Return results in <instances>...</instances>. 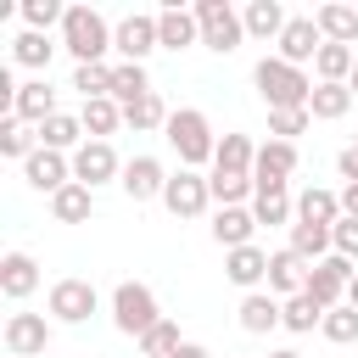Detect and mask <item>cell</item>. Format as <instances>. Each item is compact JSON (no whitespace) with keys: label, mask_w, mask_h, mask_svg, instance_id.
Here are the masks:
<instances>
[{"label":"cell","mask_w":358,"mask_h":358,"mask_svg":"<svg viewBox=\"0 0 358 358\" xmlns=\"http://www.w3.org/2000/svg\"><path fill=\"white\" fill-rule=\"evenodd\" d=\"M157 39H162V50H190V45H201V22H196V11H185V6H162L157 11Z\"/></svg>","instance_id":"cell-17"},{"label":"cell","mask_w":358,"mask_h":358,"mask_svg":"<svg viewBox=\"0 0 358 358\" xmlns=\"http://www.w3.org/2000/svg\"><path fill=\"white\" fill-rule=\"evenodd\" d=\"M352 67H358V50L352 45H324L313 56V84H347Z\"/></svg>","instance_id":"cell-30"},{"label":"cell","mask_w":358,"mask_h":358,"mask_svg":"<svg viewBox=\"0 0 358 358\" xmlns=\"http://www.w3.org/2000/svg\"><path fill=\"white\" fill-rule=\"evenodd\" d=\"M34 151H39V129H28L22 117H0V157L28 162Z\"/></svg>","instance_id":"cell-36"},{"label":"cell","mask_w":358,"mask_h":358,"mask_svg":"<svg viewBox=\"0 0 358 358\" xmlns=\"http://www.w3.org/2000/svg\"><path fill=\"white\" fill-rule=\"evenodd\" d=\"M73 179L90 185V190L117 185V179H123V157L112 151V140H84V145L73 151Z\"/></svg>","instance_id":"cell-8"},{"label":"cell","mask_w":358,"mask_h":358,"mask_svg":"<svg viewBox=\"0 0 358 358\" xmlns=\"http://www.w3.org/2000/svg\"><path fill=\"white\" fill-rule=\"evenodd\" d=\"M22 179H28V190H39V196H56V190H67L73 185V157H62V151H34L28 162H22Z\"/></svg>","instance_id":"cell-14"},{"label":"cell","mask_w":358,"mask_h":358,"mask_svg":"<svg viewBox=\"0 0 358 358\" xmlns=\"http://www.w3.org/2000/svg\"><path fill=\"white\" fill-rule=\"evenodd\" d=\"M319 336H324V341H336V347H352V341H358V308H347V302H341V308H330V313H324V324H319Z\"/></svg>","instance_id":"cell-43"},{"label":"cell","mask_w":358,"mask_h":358,"mask_svg":"<svg viewBox=\"0 0 358 358\" xmlns=\"http://www.w3.org/2000/svg\"><path fill=\"white\" fill-rule=\"evenodd\" d=\"M112 50H117V62H145L151 50H162L157 11H129L123 22H112Z\"/></svg>","instance_id":"cell-7"},{"label":"cell","mask_w":358,"mask_h":358,"mask_svg":"<svg viewBox=\"0 0 358 358\" xmlns=\"http://www.w3.org/2000/svg\"><path fill=\"white\" fill-rule=\"evenodd\" d=\"M252 218H257V229H263V224H268V229H274V224L291 229V224H296V196H291V185H263V190L252 196Z\"/></svg>","instance_id":"cell-21"},{"label":"cell","mask_w":358,"mask_h":358,"mask_svg":"<svg viewBox=\"0 0 358 358\" xmlns=\"http://www.w3.org/2000/svg\"><path fill=\"white\" fill-rule=\"evenodd\" d=\"M296 145L291 140H263L257 145V162H252V179H257V190L263 185H291V173H296Z\"/></svg>","instance_id":"cell-15"},{"label":"cell","mask_w":358,"mask_h":358,"mask_svg":"<svg viewBox=\"0 0 358 358\" xmlns=\"http://www.w3.org/2000/svg\"><path fill=\"white\" fill-rule=\"evenodd\" d=\"M84 140H90V134H84V117H78V112H56V117H45V123H39V145H45V151L73 157Z\"/></svg>","instance_id":"cell-25"},{"label":"cell","mask_w":358,"mask_h":358,"mask_svg":"<svg viewBox=\"0 0 358 358\" xmlns=\"http://www.w3.org/2000/svg\"><path fill=\"white\" fill-rule=\"evenodd\" d=\"M252 162H257V145H252V134H218L213 173H252Z\"/></svg>","instance_id":"cell-28"},{"label":"cell","mask_w":358,"mask_h":358,"mask_svg":"<svg viewBox=\"0 0 358 358\" xmlns=\"http://www.w3.org/2000/svg\"><path fill=\"white\" fill-rule=\"evenodd\" d=\"M313 22H319V34H324V45H358V6H341V0H324V6L313 11Z\"/></svg>","instance_id":"cell-26"},{"label":"cell","mask_w":358,"mask_h":358,"mask_svg":"<svg viewBox=\"0 0 358 358\" xmlns=\"http://www.w3.org/2000/svg\"><path fill=\"white\" fill-rule=\"evenodd\" d=\"M358 280V263H347V257H324V263H313L308 268V296L319 302V308H341L347 302V285Z\"/></svg>","instance_id":"cell-10"},{"label":"cell","mask_w":358,"mask_h":358,"mask_svg":"<svg viewBox=\"0 0 358 358\" xmlns=\"http://www.w3.org/2000/svg\"><path fill=\"white\" fill-rule=\"evenodd\" d=\"M50 330H56V319H45V313H6L0 341H6L11 358H39L50 347Z\"/></svg>","instance_id":"cell-11"},{"label":"cell","mask_w":358,"mask_h":358,"mask_svg":"<svg viewBox=\"0 0 358 358\" xmlns=\"http://www.w3.org/2000/svg\"><path fill=\"white\" fill-rule=\"evenodd\" d=\"M224 280L229 285H241V291H263L268 285V252L252 241V246H235V252H224Z\"/></svg>","instance_id":"cell-16"},{"label":"cell","mask_w":358,"mask_h":358,"mask_svg":"<svg viewBox=\"0 0 358 358\" xmlns=\"http://www.w3.org/2000/svg\"><path fill=\"white\" fill-rule=\"evenodd\" d=\"M162 140L173 145L179 168H196V173H201V162H213V151H218V134H213V123H207L201 106H173Z\"/></svg>","instance_id":"cell-2"},{"label":"cell","mask_w":358,"mask_h":358,"mask_svg":"<svg viewBox=\"0 0 358 358\" xmlns=\"http://www.w3.org/2000/svg\"><path fill=\"white\" fill-rule=\"evenodd\" d=\"M319 50H324V34H319V22H313V17H291V22H285V34L274 39V56H280V62H291V67H308Z\"/></svg>","instance_id":"cell-13"},{"label":"cell","mask_w":358,"mask_h":358,"mask_svg":"<svg viewBox=\"0 0 358 358\" xmlns=\"http://www.w3.org/2000/svg\"><path fill=\"white\" fill-rule=\"evenodd\" d=\"M235 313H241V330H246V336H268V330H280V324H285L280 296H268V291H246Z\"/></svg>","instance_id":"cell-23"},{"label":"cell","mask_w":358,"mask_h":358,"mask_svg":"<svg viewBox=\"0 0 358 358\" xmlns=\"http://www.w3.org/2000/svg\"><path fill=\"white\" fill-rule=\"evenodd\" d=\"M207 185H213V201L218 207H252V196H257V179L252 173H207Z\"/></svg>","instance_id":"cell-37"},{"label":"cell","mask_w":358,"mask_h":358,"mask_svg":"<svg viewBox=\"0 0 358 358\" xmlns=\"http://www.w3.org/2000/svg\"><path fill=\"white\" fill-rule=\"evenodd\" d=\"M134 347H140V358H173V352L185 347V336H179V324H173V319H157Z\"/></svg>","instance_id":"cell-40"},{"label":"cell","mask_w":358,"mask_h":358,"mask_svg":"<svg viewBox=\"0 0 358 358\" xmlns=\"http://www.w3.org/2000/svg\"><path fill=\"white\" fill-rule=\"evenodd\" d=\"M168 117H173V112H168V101H162L157 90H151V95H140L134 106H123V123H129L134 134H151V129H168Z\"/></svg>","instance_id":"cell-35"},{"label":"cell","mask_w":358,"mask_h":358,"mask_svg":"<svg viewBox=\"0 0 358 358\" xmlns=\"http://www.w3.org/2000/svg\"><path fill=\"white\" fill-rule=\"evenodd\" d=\"M106 308H112V324H117L123 336H134V341H140L157 319H168L162 302H157V291H151L145 280H123V285H112V302H106Z\"/></svg>","instance_id":"cell-4"},{"label":"cell","mask_w":358,"mask_h":358,"mask_svg":"<svg viewBox=\"0 0 358 358\" xmlns=\"http://www.w3.org/2000/svg\"><path fill=\"white\" fill-rule=\"evenodd\" d=\"M280 313H285V330H291V336H308V330H319V324H324V313H330V308H319L308 291H296V296H285V302H280Z\"/></svg>","instance_id":"cell-38"},{"label":"cell","mask_w":358,"mask_h":358,"mask_svg":"<svg viewBox=\"0 0 358 358\" xmlns=\"http://www.w3.org/2000/svg\"><path fill=\"white\" fill-rule=\"evenodd\" d=\"M302 263H324L330 257V229L324 224H291V241H285Z\"/></svg>","instance_id":"cell-39"},{"label":"cell","mask_w":358,"mask_h":358,"mask_svg":"<svg viewBox=\"0 0 358 358\" xmlns=\"http://www.w3.org/2000/svg\"><path fill=\"white\" fill-rule=\"evenodd\" d=\"M347 308H358V280H352V285H347Z\"/></svg>","instance_id":"cell-50"},{"label":"cell","mask_w":358,"mask_h":358,"mask_svg":"<svg viewBox=\"0 0 358 358\" xmlns=\"http://www.w3.org/2000/svg\"><path fill=\"white\" fill-rule=\"evenodd\" d=\"M330 252L347 257V263H358V218H336V229H330Z\"/></svg>","instance_id":"cell-45"},{"label":"cell","mask_w":358,"mask_h":358,"mask_svg":"<svg viewBox=\"0 0 358 358\" xmlns=\"http://www.w3.org/2000/svg\"><path fill=\"white\" fill-rule=\"evenodd\" d=\"M168 179H173V173L162 168V157H145V151H140V157H129V162H123V179H117V185H123V196H129V201H162Z\"/></svg>","instance_id":"cell-12"},{"label":"cell","mask_w":358,"mask_h":358,"mask_svg":"<svg viewBox=\"0 0 358 358\" xmlns=\"http://www.w3.org/2000/svg\"><path fill=\"white\" fill-rule=\"evenodd\" d=\"M62 106H56V90L45 84V78H28V84H17V101H11V112L6 117H22L28 129H39L45 117H56Z\"/></svg>","instance_id":"cell-18"},{"label":"cell","mask_w":358,"mask_h":358,"mask_svg":"<svg viewBox=\"0 0 358 358\" xmlns=\"http://www.w3.org/2000/svg\"><path fill=\"white\" fill-rule=\"evenodd\" d=\"M39 263H34V252H6L0 257V291L11 296V302H28L34 291H39Z\"/></svg>","instance_id":"cell-20"},{"label":"cell","mask_w":358,"mask_h":358,"mask_svg":"<svg viewBox=\"0 0 358 358\" xmlns=\"http://www.w3.org/2000/svg\"><path fill=\"white\" fill-rule=\"evenodd\" d=\"M352 90L347 84H313V101H308V112H313V123H341L347 112H352Z\"/></svg>","instance_id":"cell-32"},{"label":"cell","mask_w":358,"mask_h":358,"mask_svg":"<svg viewBox=\"0 0 358 358\" xmlns=\"http://www.w3.org/2000/svg\"><path fill=\"white\" fill-rule=\"evenodd\" d=\"M308 123H313V112H308V106L268 112V140H291V145H296V134H308Z\"/></svg>","instance_id":"cell-44"},{"label":"cell","mask_w":358,"mask_h":358,"mask_svg":"<svg viewBox=\"0 0 358 358\" xmlns=\"http://www.w3.org/2000/svg\"><path fill=\"white\" fill-rule=\"evenodd\" d=\"M336 173H341L347 185H358V140H352V145H341V157H336Z\"/></svg>","instance_id":"cell-46"},{"label":"cell","mask_w":358,"mask_h":358,"mask_svg":"<svg viewBox=\"0 0 358 358\" xmlns=\"http://www.w3.org/2000/svg\"><path fill=\"white\" fill-rule=\"evenodd\" d=\"M62 50L73 56V67L106 62V50H112V22H106L95 6H67V17H62Z\"/></svg>","instance_id":"cell-3"},{"label":"cell","mask_w":358,"mask_h":358,"mask_svg":"<svg viewBox=\"0 0 358 358\" xmlns=\"http://www.w3.org/2000/svg\"><path fill=\"white\" fill-rule=\"evenodd\" d=\"M341 218H358V185H341Z\"/></svg>","instance_id":"cell-47"},{"label":"cell","mask_w":358,"mask_h":358,"mask_svg":"<svg viewBox=\"0 0 358 358\" xmlns=\"http://www.w3.org/2000/svg\"><path fill=\"white\" fill-rule=\"evenodd\" d=\"M190 11H196V22H201V45H207L213 56H235V50L246 45V22H241V11H235L229 0H196Z\"/></svg>","instance_id":"cell-5"},{"label":"cell","mask_w":358,"mask_h":358,"mask_svg":"<svg viewBox=\"0 0 358 358\" xmlns=\"http://www.w3.org/2000/svg\"><path fill=\"white\" fill-rule=\"evenodd\" d=\"M78 117H84V134H90V140H112V134L123 129V106H117L112 95L84 101V106H78Z\"/></svg>","instance_id":"cell-33"},{"label":"cell","mask_w":358,"mask_h":358,"mask_svg":"<svg viewBox=\"0 0 358 358\" xmlns=\"http://www.w3.org/2000/svg\"><path fill=\"white\" fill-rule=\"evenodd\" d=\"M308 268L313 263H302L291 246H280V252H268V296H296V291H308Z\"/></svg>","instance_id":"cell-19"},{"label":"cell","mask_w":358,"mask_h":358,"mask_svg":"<svg viewBox=\"0 0 358 358\" xmlns=\"http://www.w3.org/2000/svg\"><path fill=\"white\" fill-rule=\"evenodd\" d=\"M162 207H168L173 218H201V213L213 207V185H207V173H196V168H173V179H168V190H162Z\"/></svg>","instance_id":"cell-9"},{"label":"cell","mask_w":358,"mask_h":358,"mask_svg":"<svg viewBox=\"0 0 358 358\" xmlns=\"http://www.w3.org/2000/svg\"><path fill=\"white\" fill-rule=\"evenodd\" d=\"M45 313L56 319V324H84V319H95L101 313V291L90 285V280H56L50 285V296H45Z\"/></svg>","instance_id":"cell-6"},{"label":"cell","mask_w":358,"mask_h":358,"mask_svg":"<svg viewBox=\"0 0 358 358\" xmlns=\"http://www.w3.org/2000/svg\"><path fill=\"white\" fill-rule=\"evenodd\" d=\"M17 11H22V28H34V34L62 28V17H67V6H62V0H22Z\"/></svg>","instance_id":"cell-42"},{"label":"cell","mask_w":358,"mask_h":358,"mask_svg":"<svg viewBox=\"0 0 358 358\" xmlns=\"http://www.w3.org/2000/svg\"><path fill=\"white\" fill-rule=\"evenodd\" d=\"M268 358H302V352H296V347H274Z\"/></svg>","instance_id":"cell-49"},{"label":"cell","mask_w":358,"mask_h":358,"mask_svg":"<svg viewBox=\"0 0 358 358\" xmlns=\"http://www.w3.org/2000/svg\"><path fill=\"white\" fill-rule=\"evenodd\" d=\"M173 358H213V352H207V347H201V341H185V347H179V352H173Z\"/></svg>","instance_id":"cell-48"},{"label":"cell","mask_w":358,"mask_h":358,"mask_svg":"<svg viewBox=\"0 0 358 358\" xmlns=\"http://www.w3.org/2000/svg\"><path fill=\"white\" fill-rule=\"evenodd\" d=\"M140 95H151L145 62H112V101H117V106H134Z\"/></svg>","instance_id":"cell-31"},{"label":"cell","mask_w":358,"mask_h":358,"mask_svg":"<svg viewBox=\"0 0 358 358\" xmlns=\"http://www.w3.org/2000/svg\"><path fill=\"white\" fill-rule=\"evenodd\" d=\"M73 90H78L84 101L112 95V62H84V67H73Z\"/></svg>","instance_id":"cell-41"},{"label":"cell","mask_w":358,"mask_h":358,"mask_svg":"<svg viewBox=\"0 0 358 358\" xmlns=\"http://www.w3.org/2000/svg\"><path fill=\"white\" fill-rule=\"evenodd\" d=\"M207 229H213V241H218L224 252H235V246H252V235H257V218H252V207H218Z\"/></svg>","instance_id":"cell-22"},{"label":"cell","mask_w":358,"mask_h":358,"mask_svg":"<svg viewBox=\"0 0 358 358\" xmlns=\"http://www.w3.org/2000/svg\"><path fill=\"white\" fill-rule=\"evenodd\" d=\"M347 90H352V95H358V67H352V78H347Z\"/></svg>","instance_id":"cell-51"},{"label":"cell","mask_w":358,"mask_h":358,"mask_svg":"<svg viewBox=\"0 0 358 358\" xmlns=\"http://www.w3.org/2000/svg\"><path fill=\"white\" fill-rule=\"evenodd\" d=\"M241 22H246V39H268V45H274L291 17H285L280 0H246V6H241Z\"/></svg>","instance_id":"cell-24"},{"label":"cell","mask_w":358,"mask_h":358,"mask_svg":"<svg viewBox=\"0 0 358 358\" xmlns=\"http://www.w3.org/2000/svg\"><path fill=\"white\" fill-rule=\"evenodd\" d=\"M90 213H95V190L78 185V179L50 196V218H56V224H90Z\"/></svg>","instance_id":"cell-29"},{"label":"cell","mask_w":358,"mask_h":358,"mask_svg":"<svg viewBox=\"0 0 358 358\" xmlns=\"http://www.w3.org/2000/svg\"><path fill=\"white\" fill-rule=\"evenodd\" d=\"M252 90L263 95L268 112H285V106H308V101H313L308 67H291V62H280V56H263V62L252 67Z\"/></svg>","instance_id":"cell-1"},{"label":"cell","mask_w":358,"mask_h":358,"mask_svg":"<svg viewBox=\"0 0 358 358\" xmlns=\"http://www.w3.org/2000/svg\"><path fill=\"white\" fill-rule=\"evenodd\" d=\"M336 218H341V190L308 185V190L296 196V224H324V229H336Z\"/></svg>","instance_id":"cell-27"},{"label":"cell","mask_w":358,"mask_h":358,"mask_svg":"<svg viewBox=\"0 0 358 358\" xmlns=\"http://www.w3.org/2000/svg\"><path fill=\"white\" fill-rule=\"evenodd\" d=\"M50 56H56V39H50V34H34V28H22V34L11 39V62H17V67H34V73H45V67H50Z\"/></svg>","instance_id":"cell-34"}]
</instances>
